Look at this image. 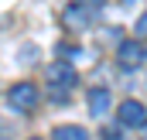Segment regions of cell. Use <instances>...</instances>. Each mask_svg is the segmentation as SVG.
Wrapping results in <instances>:
<instances>
[{
    "label": "cell",
    "instance_id": "cell-7",
    "mask_svg": "<svg viewBox=\"0 0 147 140\" xmlns=\"http://www.w3.org/2000/svg\"><path fill=\"white\" fill-rule=\"evenodd\" d=\"M51 137L55 140H89V130L86 127H75V123H65V127H55Z\"/></svg>",
    "mask_w": 147,
    "mask_h": 140
},
{
    "label": "cell",
    "instance_id": "cell-1",
    "mask_svg": "<svg viewBox=\"0 0 147 140\" xmlns=\"http://www.w3.org/2000/svg\"><path fill=\"white\" fill-rule=\"evenodd\" d=\"M75 82H79V75H75V69L69 62H51V65H48V85L55 89L58 99L65 96V89H72Z\"/></svg>",
    "mask_w": 147,
    "mask_h": 140
},
{
    "label": "cell",
    "instance_id": "cell-6",
    "mask_svg": "<svg viewBox=\"0 0 147 140\" xmlns=\"http://www.w3.org/2000/svg\"><path fill=\"white\" fill-rule=\"evenodd\" d=\"M116 58H120V65H123V69H134V65H140V62H144V48H140L137 41H123Z\"/></svg>",
    "mask_w": 147,
    "mask_h": 140
},
{
    "label": "cell",
    "instance_id": "cell-4",
    "mask_svg": "<svg viewBox=\"0 0 147 140\" xmlns=\"http://www.w3.org/2000/svg\"><path fill=\"white\" fill-rule=\"evenodd\" d=\"M89 21H92V10H89V3H82V0H75L72 7L65 10V24H69V28H75V31L89 28Z\"/></svg>",
    "mask_w": 147,
    "mask_h": 140
},
{
    "label": "cell",
    "instance_id": "cell-2",
    "mask_svg": "<svg viewBox=\"0 0 147 140\" xmlns=\"http://www.w3.org/2000/svg\"><path fill=\"white\" fill-rule=\"evenodd\" d=\"M38 99H41V92H38L34 82H14L7 89V103L14 106V109H34Z\"/></svg>",
    "mask_w": 147,
    "mask_h": 140
},
{
    "label": "cell",
    "instance_id": "cell-5",
    "mask_svg": "<svg viewBox=\"0 0 147 140\" xmlns=\"http://www.w3.org/2000/svg\"><path fill=\"white\" fill-rule=\"evenodd\" d=\"M86 103H89V113H92V116H103L113 106V96H110V89H89Z\"/></svg>",
    "mask_w": 147,
    "mask_h": 140
},
{
    "label": "cell",
    "instance_id": "cell-8",
    "mask_svg": "<svg viewBox=\"0 0 147 140\" xmlns=\"http://www.w3.org/2000/svg\"><path fill=\"white\" fill-rule=\"evenodd\" d=\"M134 31H137V38H147V10L137 17V28H134Z\"/></svg>",
    "mask_w": 147,
    "mask_h": 140
},
{
    "label": "cell",
    "instance_id": "cell-3",
    "mask_svg": "<svg viewBox=\"0 0 147 140\" xmlns=\"http://www.w3.org/2000/svg\"><path fill=\"white\" fill-rule=\"evenodd\" d=\"M116 120H120V127H147V109L137 99H127L116 109Z\"/></svg>",
    "mask_w": 147,
    "mask_h": 140
}]
</instances>
